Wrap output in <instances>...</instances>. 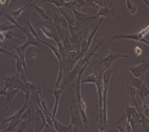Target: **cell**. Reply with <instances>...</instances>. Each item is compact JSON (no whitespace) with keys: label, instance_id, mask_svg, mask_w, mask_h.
Instances as JSON below:
<instances>
[{"label":"cell","instance_id":"1","mask_svg":"<svg viewBox=\"0 0 149 132\" xmlns=\"http://www.w3.org/2000/svg\"><path fill=\"white\" fill-rule=\"evenodd\" d=\"M22 31L25 32L26 35H27V41L25 42L23 45L18 46V47H14V50H16V55L20 59L21 63H22L24 71H28L27 64H26V57H25V55H26V54H25V51H26L27 47H30V46H35V47H40V43L33 37V36H32V34H31L30 31H29L27 28H24V30Z\"/></svg>","mask_w":149,"mask_h":132},{"label":"cell","instance_id":"2","mask_svg":"<svg viewBox=\"0 0 149 132\" xmlns=\"http://www.w3.org/2000/svg\"><path fill=\"white\" fill-rule=\"evenodd\" d=\"M94 56L99 58V63H95V64H100L102 66V69H103V71H107V69H109L111 65L114 63L116 60L120 59V58H125V59H129V56L127 55V54H123V53H114V54H109V55L105 56V57H101L100 55H98V54H94Z\"/></svg>","mask_w":149,"mask_h":132},{"label":"cell","instance_id":"3","mask_svg":"<svg viewBox=\"0 0 149 132\" xmlns=\"http://www.w3.org/2000/svg\"><path fill=\"white\" fill-rule=\"evenodd\" d=\"M148 29L149 27L147 26L146 29H143V31L138 32V34H117L112 36V39L117 40V39H128V40H133V41H139L145 43L146 45H149V42L147 39H144V35L148 34Z\"/></svg>","mask_w":149,"mask_h":132},{"label":"cell","instance_id":"4","mask_svg":"<svg viewBox=\"0 0 149 132\" xmlns=\"http://www.w3.org/2000/svg\"><path fill=\"white\" fill-rule=\"evenodd\" d=\"M149 68V63H148V57H144L141 60V64L135 67H127V69L131 73L132 77L135 78H140L141 76H144L145 72L147 71V69Z\"/></svg>","mask_w":149,"mask_h":132},{"label":"cell","instance_id":"5","mask_svg":"<svg viewBox=\"0 0 149 132\" xmlns=\"http://www.w3.org/2000/svg\"><path fill=\"white\" fill-rule=\"evenodd\" d=\"M81 58H82L81 51L72 50V51H70V52L68 53V65H67V68H66L67 74L75 67V65L78 63Z\"/></svg>","mask_w":149,"mask_h":132},{"label":"cell","instance_id":"6","mask_svg":"<svg viewBox=\"0 0 149 132\" xmlns=\"http://www.w3.org/2000/svg\"><path fill=\"white\" fill-rule=\"evenodd\" d=\"M70 126H81L83 124V121L80 115V112L78 109L74 110L73 108H70Z\"/></svg>","mask_w":149,"mask_h":132},{"label":"cell","instance_id":"7","mask_svg":"<svg viewBox=\"0 0 149 132\" xmlns=\"http://www.w3.org/2000/svg\"><path fill=\"white\" fill-rule=\"evenodd\" d=\"M65 90V89L63 87H60V89H54V90H52L50 92L53 94L54 98H55V104H54V108H53V111L52 112V119H55L56 117V114H57V110H58V107H59V101H60V97L62 93H63V91Z\"/></svg>","mask_w":149,"mask_h":132},{"label":"cell","instance_id":"8","mask_svg":"<svg viewBox=\"0 0 149 132\" xmlns=\"http://www.w3.org/2000/svg\"><path fill=\"white\" fill-rule=\"evenodd\" d=\"M53 23L55 26H59V27L63 28L64 30L66 31H70V29H68V25L67 23L66 19L64 18V16H59L56 13H53Z\"/></svg>","mask_w":149,"mask_h":132},{"label":"cell","instance_id":"9","mask_svg":"<svg viewBox=\"0 0 149 132\" xmlns=\"http://www.w3.org/2000/svg\"><path fill=\"white\" fill-rule=\"evenodd\" d=\"M6 90V97H7V100L5 102V109H9L10 105V103L13 100L14 96L19 92V89H5Z\"/></svg>","mask_w":149,"mask_h":132},{"label":"cell","instance_id":"10","mask_svg":"<svg viewBox=\"0 0 149 132\" xmlns=\"http://www.w3.org/2000/svg\"><path fill=\"white\" fill-rule=\"evenodd\" d=\"M116 15V13L114 10L108 9L107 7H104V8H100L99 13L96 15H94V19H96L98 17H114Z\"/></svg>","mask_w":149,"mask_h":132},{"label":"cell","instance_id":"11","mask_svg":"<svg viewBox=\"0 0 149 132\" xmlns=\"http://www.w3.org/2000/svg\"><path fill=\"white\" fill-rule=\"evenodd\" d=\"M31 8H33L35 10H36V13H37L39 14V16L42 18V20H45V21H49V22H52V18H50L48 14L46 13V12L44 10V9L42 8L41 6L39 5H36V4H33V3H31V5H30Z\"/></svg>","mask_w":149,"mask_h":132},{"label":"cell","instance_id":"12","mask_svg":"<svg viewBox=\"0 0 149 132\" xmlns=\"http://www.w3.org/2000/svg\"><path fill=\"white\" fill-rule=\"evenodd\" d=\"M102 22H103V18H101V19H100V22L96 25V27L93 29V31H91V32H90V34H89V36L88 37V39H86V54L88 53V51L89 50V47H90V45H91L92 39H93L94 35H95V34H96V31H97V30H98V28H99L100 26H101Z\"/></svg>","mask_w":149,"mask_h":132},{"label":"cell","instance_id":"13","mask_svg":"<svg viewBox=\"0 0 149 132\" xmlns=\"http://www.w3.org/2000/svg\"><path fill=\"white\" fill-rule=\"evenodd\" d=\"M26 25L28 26V28H29V31H30V32L32 34V36L37 40V41L39 42V43H42V41L43 40L41 39L38 36V34H37V32H36V31L34 30V28H33V26L31 25V20H30V18H29V15L27 16V18H26Z\"/></svg>","mask_w":149,"mask_h":132},{"label":"cell","instance_id":"14","mask_svg":"<svg viewBox=\"0 0 149 132\" xmlns=\"http://www.w3.org/2000/svg\"><path fill=\"white\" fill-rule=\"evenodd\" d=\"M148 94H149L148 89L146 87V86H145V83H143L140 89H137V95H139L141 99V101L143 102L145 101V98L148 99Z\"/></svg>","mask_w":149,"mask_h":132},{"label":"cell","instance_id":"15","mask_svg":"<svg viewBox=\"0 0 149 132\" xmlns=\"http://www.w3.org/2000/svg\"><path fill=\"white\" fill-rule=\"evenodd\" d=\"M130 111H131V105H126L125 109L123 110V114L121 115V117H120L117 122L115 123V124H123V122H125V121L127 119V117L130 115Z\"/></svg>","mask_w":149,"mask_h":132},{"label":"cell","instance_id":"16","mask_svg":"<svg viewBox=\"0 0 149 132\" xmlns=\"http://www.w3.org/2000/svg\"><path fill=\"white\" fill-rule=\"evenodd\" d=\"M31 1H29L28 3L25 6H23V7H21L20 9H18V10H10V12H9L8 13L9 14H10V15H12L14 19L16 20V18H18L20 15H21V13H22L23 12H24V10L27 8L28 6H30L31 5Z\"/></svg>","mask_w":149,"mask_h":132},{"label":"cell","instance_id":"17","mask_svg":"<svg viewBox=\"0 0 149 132\" xmlns=\"http://www.w3.org/2000/svg\"><path fill=\"white\" fill-rule=\"evenodd\" d=\"M144 76H141L140 78H135V77H132V87L134 89H139L141 87V85L144 83Z\"/></svg>","mask_w":149,"mask_h":132},{"label":"cell","instance_id":"18","mask_svg":"<svg viewBox=\"0 0 149 132\" xmlns=\"http://www.w3.org/2000/svg\"><path fill=\"white\" fill-rule=\"evenodd\" d=\"M3 16H5L6 19L8 20V21H10V23H12L13 26H15V27H16L17 29H19V30H21V31H23V30H24V28H25V27H22V26H20V25L16 22V20L14 19V18H13L12 15H10V14H9L8 13H5V14H4Z\"/></svg>","mask_w":149,"mask_h":132},{"label":"cell","instance_id":"19","mask_svg":"<svg viewBox=\"0 0 149 132\" xmlns=\"http://www.w3.org/2000/svg\"><path fill=\"white\" fill-rule=\"evenodd\" d=\"M4 35H5V39L6 40H16V38H24L22 35L20 34H14L13 31H7V32H4Z\"/></svg>","mask_w":149,"mask_h":132},{"label":"cell","instance_id":"20","mask_svg":"<svg viewBox=\"0 0 149 132\" xmlns=\"http://www.w3.org/2000/svg\"><path fill=\"white\" fill-rule=\"evenodd\" d=\"M63 75H64V72H63V68H62L61 66H59V72H58V76H57V81L55 84V87H54V89H58L60 87V84L63 81Z\"/></svg>","mask_w":149,"mask_h":132},{"label":"cell","instance_id":"21","mask_svg":"<svg viewBox=\"0 0 149 132\" xmlns=\"http://www.w3.org/2000/svg\"><path fill=\"white\" fill-rule=\"evenodd\" d=\"M125 2H126V7H127V9H128L130 14H135L137 13V10H138L137 6L134 5L133 2L130 1V0H126Z\"/></svg>","mask_w":149,"mask_h":132},{"label":"cell","instance_id":"22","mask_svg":"<svg viewBox=\"0 0 149 132\" xmlns=\"http://www.w3.org/2000/svg\"><path fill=\"white\" fill-rule=\"evenodd\" d=\"M97 74L95 73H92L91 75H89L88 77H86L85 79H82L81 80V83L84 84V83H91V84H95L96 82V79H97Z\"/></svg>","mask_w":149,"mask_h":132},{"label":"cell","instance_id":"23","mask_svg":"<svg viewBox=\"0 0 149 132\" xmlns=\"http://www.w3.org/2000/svg\"><path fill=\"white\" fill-rule=\"evenodd\" d=\"M35 26H37V28H39L40 30L42 31V32L44 34V35L46 36L47 38H49V39H54L55 37H54V35L50 32L49 30H47L46 28H44V27H42V26H39V25H35Z\"/></svg>","mask_w":149,"mask_h":132},{"label":"cell","instance_id":"24","mask_svg":"<svg viewBox=\"0 0 149 132\" xmlns=\"http://www.w3.org/2000/svg\"><path fill=\"white\" fill-rule=\"evenodd\" d=\"M16 27L13 25H6V24H0V32H7L13 29H15Z\"/></svg>","mask_w":149,"mask_h":132},{"label":"cell","instance_id":"25","mask_svg":"<svg viewBox=\"0 0 149 132\" xmlns=\"http://www.w3.org/2000/svg\"><path fill=\"white\" fill-rule=\"evenodd\" d=\"M31 119H25L23 120L22 122H21L19 124H20V126H19V129H18V132H23L25 129L27 128V126H29V124L31 123Z\"/></svg>","mask_w":149,"mask_h":132},{"label":"cell","instance_id":"26","mask_svg":"<svg viewBox=\"0 0 149 132\" xmlns=\"http://www.w3.org/2000/svg\"><path fill=\"white\" fill-rule=\"evenodd\" d=\"M49 3H52V4H54L58 9H62V7L65 6V3H66V1L65 0H49V1H48Z\"/></svg>","mask_w":149,"mask_h":132},{"label":"cell","instance_id":"27","mask_svg":"<svg viewBox=\"0 0 149 132\" xmlns=\"http://www.w3.org/2000/svg\"><path fill=\"white\" fill-rule=\"evenodd\" d=\"M126 89L127 91H128V94L130 98H135L136 95H137V89H134L133 87H130V86H126Z\"/></svg>","mask_w":149,"mask_h":132},{"label":"cell","instance_id":"28","mask_svg":"<svg viewBox=\"0 0 149 132\" xmlns=\"http://www.w3.org/2000/svg\"><path fill=\"white\" fill-rule=\"evenodd\" d=\"M143 111L145 117L148 118V101H143Z\"/></svg>","mask_w":149,"mask_h":132},{"label":"cell","instance_id":"29","mask_svg":"<svg viewBox=\"0 0 149 132\" xmlns=\"http://www.w3.org/2000/svg\"><path fill=\"white\" fill-rule=\"evenodd\" d=\"M94 3L99 7V8H104V7H107V1H105V0H101V1H99V0H95L94 1Z\"/></svg>","mask_w":149,"mask_h":132},{"label":"cell","instance_id":"30","mask_svg":"<svg viewBox=\"0 0 149 132\" xmlns=\"http://www.w3.org/2000/svg\"><path fill=\"white\" fill-rule=\"evenodd\" d=\"M0 53H1V54H6V55L13 56V57H14V55H15V54H13L12 52H9V51H7L6 49H4V47H0Z\"/></svg>","mask_w":149,"mask_h":132},{"label":"cell","instance_id":"31","mask_svg":"<svg viewBox=\"0 0 149 132\" xmlns=\"http://www.w3.org/2000/svg\"><path fill=\"white\" fill-rule=\"evenodd\" d=\"M116 127H117V129L120 131V132H126V130L123 128V126H121V124H116Z\"/></svg>","mask_w":149,"mask_h":132},{"label":"cell","instance_id":"32","mask_svg":"<svg viewBox=\"0 0 149 132\" xmlns=\"http://www.w3.org/2000/svg\"><path fill=\"white\" fill-rule=\"evenodd\" d=\"M80 126H71V132H79Z\"/></svg>","mask_w":149,"mask_h":132},{"label":"cell","instance_id":"33","mask_svg":"<svg viewBox=\"0 0 149 132\" xmlns=\"http://www.w3.org/2000/svg\"><path fill=\"white\" fill-rule=\"evenodd\" d=\"M0 47H4V49H6V47H7V44H3L1 41H0Z\"/></svg>","mask_w":149,"mask_h":132}]
</instances>
